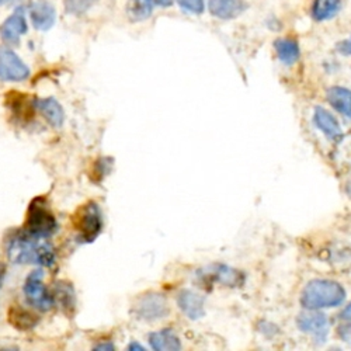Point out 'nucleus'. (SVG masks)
<instances>
[{"label": "nucleus", "instance_id": "a211bd4d", "mask_svg": "<svg viewBox=\"0 0 351 351\" xmlns=\"http://www.w3.org/2000/svg\"><path fill=\"white\" fill-rule=\"evenodd\" d=\"M274 48L277 52L278 60L287 65H294L300 60V47L298 43L291 38H281L274 43Z\"/></svg>", "mask_w": 351, "mask_h": 351}, {"label": "nucleus", "instance_id": "423d86ee", "mask_svg": "<svg viewBox=\"0 0 351 351\" xmlns=\"http://www.w3.org/2000/svg\"><path fill=\"white\" fill-rule=\"evenodd\" d=\"M132 312L139 320L151 324V322H158L169 316L170 308L165 295L158 292H148L136 301Z\"/></svg>", "mask_w": 351, "mask_h": 351}, {"label": "nucleus", "instance_id": "cd10ccee", "mask_svg": "<svg viewBox=\"0 0 351 351\" xmlns=\"http://www.w3.org/2000/svg\"><path fill=\"white\" fill-rule=\"evenodd\" d=\"M154 2L160 8H170L173 5V0H154Z\"/></svg>", "mask_w": 351, "mask_h": 351}, {"label": "nucleus", "instance_id": "ddd939ff", "mask_svg": "<svg viewBox=\"0 0 351 351\" xmlns=\"http://www.w3.org/2000/svg\"><path fill=\"white\" fill-rule=\"evenodd\" d=\"M313 123L317 130L324 132L329 139L339 142L343 139V130L335 115L324 107H316L313 112Z\"/></svg>", "mask_w": 351, "mask_h": 351}, {"label": "nucleus", "instance_id": "4be33fe9", "mask_svg": "<svg viewBox=\"0 0 351 351\" xmlns=\"http://www.w3.org/2000/svg\"><path fill=\"white\" fill-rule=\"evenodd\" d=\"M96 2L97 0H65V9L72 16H82L89 12Z\"/></svg>", "mask_w": 351, "mask_h": 351}, {"label": "nucleus", "instance_id": "aec40b11", "mask_svg": "<svg viewBox=\"0 0 351 351\" xmlns=\"http://www.w3.org/2000/svg\"><path fill=\"white\" fill-rule=\"evenodd\" d=\"M340 10V0H315L312 16L316 21H325L337 14Z\"/></svg>", "mask_w": 351, "mask_h": 351}, {"label": "nucleus", "instance_id": "f3484780", "mask_svg": "<svg viewBox=\"0 0 351 351\" xmlns=\"http://www.w3.org/2000/svg\"><path fill=\"white\" fill-rule=\"evenodd\" d=\"M328 101L337 112L351 120V90L335 86L328 90Z\"/></svg>", "mask_w": 351, "mask_h": 351}, {"label": "nucleus", "instance_id": "bb28decb", "mask_svg": "<svg viewBox=\"0 0 351 351\" xmlns=\"http://www.w3.org/2000/svg\"><path fill=\"white\" fill-rule=\"evenodd\" d=\"M130 351H145V347L141 344V343H136V341H131L127 347Z\"/></svg>", "mask_w": 351, "mask_h": 351}, {"label": "nucleus", "instance_id": "1a4fd4ad", "mask_svg": "<svg viewBox=\"0 0 351 351\" xmlns=\"http://www.w3.org/2000/svg\"><path fill=\"white\" fill-rule=\"evenodd\" d=\"M297 325L301 332L315 336L317 343H325L329 335V319L324 312H302Z\"/></svg>", "mask_w": 351, "mask_h": 351}, {"label": "nucleus", "instance_id": "b1692460", "mask_svg": "<svg viewBox=\"0 0 351 351\" xmlns=\"http://www.w3.org/2000/svg\"><path fill=\"white\" fill-rule=\"evenodd\" d=\"M337 51L340 52V53H343V55H351V37H350V40H344V41H341V43H339L337 44Z\"/></svg>", "mask_w": 351, "mask_h": 351}, {"label": "nucleus", "instance_id": "5701e85b", "mask_svg": "<svg viewBox=\"0 0 351 351\" xmlns=\"http://www.w3.org/2000/svg\"><path fill=\"white\" fill-rule=\"evenodd\" d=\"M178 3L180 5L182 9L193 14H201L204 9H206L204 0H178Z\"/></svg>", "mask_w": 351, "mask_h": 351}, {"label": "nucleus", "instance_id": "6ab92c4d", "mask_svg": "<svg viewBox=\"0 0 351 351\" xmlns=\"http://www.w3.org/2000/svg\"><path fill=\"white\" fill-rule=\"evenodd\" d=\"M154 0H128L127 14L132 21L148 20L154 13Z\"/></svg>", "mask_w": 351, "mask_h": 351}, {"label": "nucleus", "instance_id": "dca6fc26", "mask_svg": "<svg viewBox=\"0 0 351 351\" xmlns=\"http://www.w3.org/2000/svg\"><path fill=\"white\" fill-rule=\"evenodd\" d=\"M148 341L155 351H179L183 348L180 339L171 329H162L151 333Z\"/></svg>", "mask_w": 351, "mask_h": 351}, {"label": "nucleus", "instance_id": "0eeeda50", "mask_svg": "<svg viewBox=\"0 0 351 351\" xmlns=\"http://www.w3.org/2000/svg\"><path fill=\"white\" fill-rule=\"evenodd\" d=\"M30 68L13 49L0 47V80L20 83L30 77Z\"/></svg>", "mask_w": 351, "mask_h": 351}, {"label": "nucleus", "instance_id": "a878e982", "mask_svg": "<svg viewBox=\"0 0 351 351\" xmlns=\"http://www.w3.org/2000/svg\"><path fill=\"white\" fill-rule=\"evenodd\" d=\"M340 319H341L343 322H346V324L351 325V302H350V304L346 306V309L341 312Z\"/></svg>", "mask_w": 351, "mask_h": 351}, {"label": "nucleus", "instance_id": "f03ea898", "mask_svg": "<svg viewBox=\"0 0 351 351\" xmlns=\"http://www.w3.org/2000/svg\"><path fill=\"white\" fill-rule=\"evenodd\" d=\"M344 301V288L332 280H313L308 282L301 295V304L308 311L336 308Z\"/></svg>", "mask_w": 351, "mask_h": 351}, {"label": "nucleus", "instance_id": "f257e3e1", "mask_svg": "<svg viewBox=\"0 0 351 351\" xmlns=\"http://www.w3.org/2000/svg\"><path fill=\"white\" fill-rule=\"evenodd\" d=\"M6 253L16 265H36L49 269L56 261L53 249L47 243H40V239L30 237L25 230L9 237Z\"/></svg>", "mask_w": 351, "mask_h": 351}, {"label": "nucleus", "instance_id": "9b49d317", "mask_svg": "<svg viewBox=\"0 0 351 351\" xmlns=\"http://www.w3.org/2000/svg\"><path fill=\"white\" fill-rule=\"evenodd\" d=\"M178 305L190 320H199L206 315V300L191 289H183L178 295Z\"/></svg>", "mask_w": 351, "mask_h": 351}, {"label": "nucleus", "instance_id": "4468645a", "mask_svg": "<svg viewBox=\"0 0 351 351\" xmlns=\"http://www.w3.org/2000/svg\"><path fill=\"white\" fill-rule=\"evenodd\" d=\"M208 9L213 16L230 20L241 16L247 9V5L245 0H210Z\"/></svg>", "mask_w": 351, "mask_h": 351}, {"label": "nucleus", "instance_id": "20e7f679", "mask_svg": "<svg viewBox=\"0 0 351 351\" xmlns=\"http://www.w3.org/2000/svg\"><path fill=\"white\" fill-rule=\"evenodd\" d=\"M75 226L77 233L76 241L79 245H89L100 237L104 226V219L101 210L96 202H87L86 206L79 210Z\"/></svg>", "mask_w": 351, "mask_h": 351}, {"label": "nucleus", "instance_id": "393cba45", "mask_svg": "<svg viewBox=\"0 0 351 351\" xmlns=\"http://www.w3.org/2000/svg\"><path fill=\"white\" fill-rule=\"evenodd\" d=\"M93 350H96V351H112V350H115V346L111 343V341H103V343H99V344H96L95 347H93Z\"/></svg>", "mask_w": 351, "mask_h": 351}, {"label": "nucleus", "instance_id": "2eb2a0df", "mask_svg": "<svg viewBox=\"0 0 351 351\" xmlns=\"http://www.w3.org/2000/svg\"><path fill=\"white\" fill-rule=\"evenodd\" d=\"M30 17L33 25L40 32H48L49 28L55 24L56 13L52 5H49L45 0H38L34 2L30 8Z\"/></svg>", "mask_w": 351, "mask_h": 351}, {"label": "nucleus", "instance_id": "7ed1b4c3", "mask_svg": "<svg viewBox=\"0 0 351 351\" xmlns=\"http://www.w3.org/2000/svg\"><path fill=\"white\" fill-rule=\"evenodd\" d=\"M58 228L60 226H58V222L51 213L47 201L41 197L34 198L27 210L24 230L30 237L44 241L53 237L58 232Z\"/></svg>", "mask_w": 351, "mask_h": 351}, {"label": "nucleus", "instance_id": "9d476101", "mask_svg": "<svg viewBox=\"0 0 351 351\" xmlns=\"http://www.w3.org/2000/svg\"><path fill=\"white\" fill-rule=\"evenodd\" d=\"M33 107L36 111H38L45 121L52 128H62L65 123V111L61 103L53 97H45V99H36L33 101Z\"/></svg>", "mask_w": 351, "mask_h": 351}, {"label": "nucleus", "instance_id": "c85d7f7f", "mask_svg": "<svg viewBox=\"0 0 351 351\" xmlns=\"http://www.w3.org/2000/svg\"><path fill=\"white\" fill-rule=\"evenodd\" d=\"M5 276H6V267H5V265L0 263V288H2V285H3Z\"/></svg>", "mask_w": 351, "mask_h": 351}, {"label": "nucleus", "instance_id": "39448f33", "mask_svg": "<svg viewBox=\"0 0 351 351\" xmlns=\"http://www.w3.org/2000/svg\"><path fill=\"white\" fill-rule=\"evenodd\" d=\"M44 277L45 273L43 267H40L28 274L23 284V294L28 305L43 313L51 311L56 302L44 285Z\"/></svg>", "mask_w": 351, "mask_h": 351}, {"label": "nucleus", "instance_id": "c756f323", "mask_svg": "<svg viewBox=\"0 0 351 351\" xmlns=\"http://www.w3.org/2000/svg\"><path fill=\"white\" fill-rule=\"evenodd\" d=\"M9 2V0H0V6H2V5H6Z\"/></svg>", "mask_w": 351, "mask_h": 351}, {"label": "nucleus", "instance_id": "412c9836", "mask_svg": "<svg viewBox=\"0 0 351 351\" xmlns=\"http://www.w3.org/2000/svg\"><path fill=\"white\" fill-rule=\"evenodd\" d=\"M12 325L19 329H32L37 325V317H34L30 312L23 309H13L10 312Z\"/></svg>", "mask_w": 351, "mask_h": 351}, {"label": "nucleus", "instance_id": "f8f14e48", "mask_svg": "<svg viewBox=\"0 0 351 351\" xmlns=\"http://www.w3.org/2000/svg\"><path fill=\"white\" fill-rule=\"evenodd\" d=\"M27 21L21 9L16 10L0 25V37L6 44H19L20 38L27 33Z\"/></svg>", "mask_w": 351, "mask_h": 351}, {"label": "nucleus", "instance_id": "6e6552de", "mask_svg": "<svg viewBox=\"0 0 351 351\" xmlns=\"http://www.w3.org/2000/svg\"><path fill=\"white\" fill-rule=\"evenodd\" d=\"M198 277L204 282H218L230 288L241 287L245 281V276L239 270L223 265H214L202 269L198 271Z\"/></svg>", "mask_w": 351, "mask_h": 351}]
</instances>
